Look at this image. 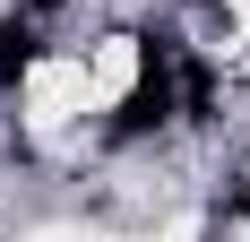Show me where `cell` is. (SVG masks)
<instances>
[{"label":"cell","instance_id":"obj_1","mask_svg":"<svg viewBox=\"0 0 250 242\" xmlns=\"http://www.w3.org/2000/svg\"><path fill=\"white\" fill-rule=\"evenodd\" d=\"M173 70H181L173 35H147V44H138V87H129L121 113H112V139H138V130H155V121L173 113Z\"/></svg>","mask_w":250,"mask_h":242},{"label":"cell","instance_id":"obj_2","mask_svg":"<svg viewBox=\"0 0 250 242\" xmlns=\"http://www.w3.org/2000/svg\"><path fill=\"white\" fill-rule=\"evenodd\" d=\"M35 52H43V35H35V9H26V18L0 26V87H18V78L35 70Z\"/></svg>","mask_w":250,"mask_h":242},{"label":"cell","instance_id":"obj_3","mask_svg":"<svg viewBox=\"0 0 250 242\" xmlns=\"http://www.w3.org/2000/svg\"><path fill=\"white\" fill-rule=\"evenodd\" d=\"M242 208H250V182H242Z\"/></svg>","mask_w":250,"mask_h":242}]
</instances>
